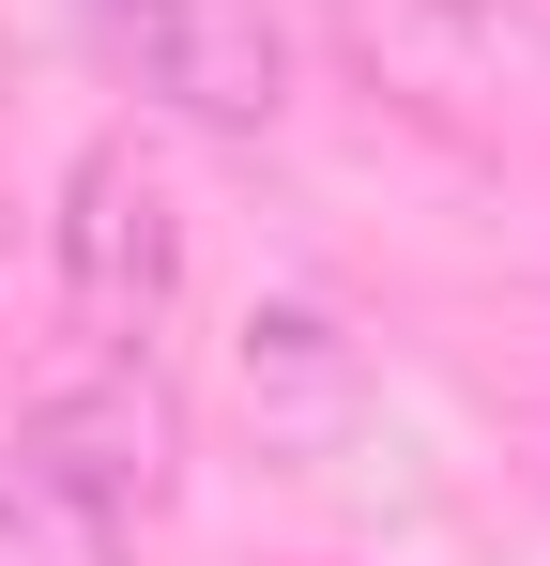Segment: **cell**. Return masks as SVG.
Masks as SVG:
<instances>
[{
  "label": "cell",
  "mask_w": 550,
  "mask_h": 566,
  "mask_svg": "<svg viewBox=\"0 0 550 566\" xmlns=\"http://www.w3.org/2000/svg\"><path fill=\"white\" fill-rule=\"evenodd\" d=\"M321 31L367 93L444 107V123L550 107V0H321Z\"/></svg>",
  "instance_id": "6da1fadb"
},
{
  "label": "cell",
  "mask_w": 550,
  "mask_h": 566,
  "mask_svg": "<svg viewBox=\"0 0 550 566\" xmlns=\"http://www.w3.org/2000/svg\"><path fill=\"white\" fill-rule=\"evenodd\" d=\"M0 566H123V521L77 505L62 474H31L15 444H0Z\"/></svg>",
  "instance_id": "5b68a950"
},
{
  "label": "cell",
  "mask_w": 550,
  "mask_h": 566,
  "mask_svg": "<svg viewBox=\"0 0 550 566\" xmlns=\"http://www.w3.org/2000/svg\"><path fill=\"white\" fill-rule=\"evenodd\" d=\"M15 460L62 474L77 505H107V521L138 536V505L169 490V398H154V368H138V353H107L77 398H46V413L15 429Z\"/></svg>",
  "instance_id": "277c9868"
},
{
  "label": "cell",
  "mask_w": 550,
  "mask_h": 566,
  "mask_svg": "<svg viewBox=\"0 0 550 566\" xmlns=\"http://www.w3.org/2000/svg\"><path fill=\"white\" fill-rule=\"evenodd\" d=\"M169 276H183V214L154 185V154L138 138H92L77 185H62V291H77L92 353H138L169 322Z\"/></svg>",
  "instance_id": "3957f363"
},
{
  "label": "cell",
  "mask_w": 550,
  "mask_h": 566,
  "mask_svg": "<svg viewBox=\"0 0 550 566\" xmlns=\"http://www.w3.org/2000/svg\"><path fill=\"white\" fill-rule=\"evenodd\" d=\"M77 31L138 107H169L199 138H261L290 107V46L261 0H77Z\"/></svg>",
  "instance_id": "7a4b0ae2"
}]
</instances>
